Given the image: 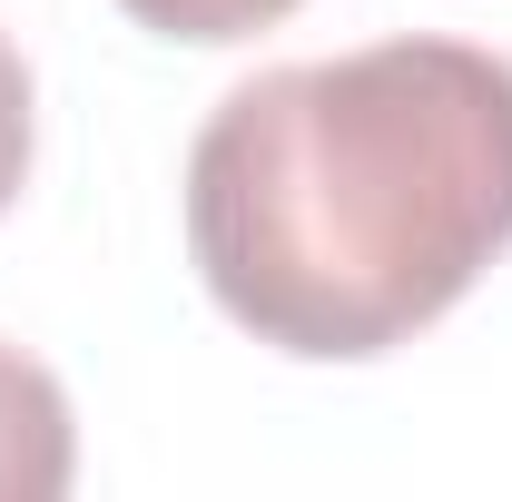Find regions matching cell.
Returning <instances> with one entry per match:
<instances>
[{
	"instance_id": "cell-1",
	"label": "cell",
	"mask_w": 512,
	"mask_h": 502,
	"mask_svg": "<svg viewBox=\"0 0 512 502\" xmlns=\"http://www.w3.org/2000/svg\"><path fill=\"white\" fill-rule=\"evenodd\" d=\"M512 247V60L375 40L256 69L188 148V256L256 345L365 365Z\"/></svg>"
},
{
	"instance_id": "cell-2",
	"label": "cell",
	"mask_w": 512,
	"mask_h": 502,
	"mask_svg": "<svg viewBox=\"0 0 512 502\" xmlns=\"http://www.w3.org/2000/svg\"><path fill=\"white\" fill-rule=\"evenodd\" d=\"M69 473H79V434H69L60 375L0 345V502H60Z\"/></svg>"
},
{
	"instance_id": "cell-3",
	"label": "cell",
	"mask_w": 512,
	"mask_h": 502,
	"mask_svg": "<svg viewBox=\"0 0 512 502\" xmlns=\"http://www.w3.org/2000/svg\"><path fill=\"white\" fill-rule=\"evenodd\" d=\"M138 30H158V40H197V50H227V40H256V30H276L286 10H306V0H119Z\"/></svg>"
},
{
	"instance_id": "cell-4",
	"label": "cell",
	"mask_w": 512,
	"mask_h": 502,
	"mask_svg": "<svg viewBox=\"0 0 512 502\" xmlns=\"http://www.w3.org/2000/svg\"><path fill=\"white\" fill-rule=\"evenodd\" d=\"M20 178H30V60L0 30V207L20 197Z\"/></svg>"
}]
</instances>
